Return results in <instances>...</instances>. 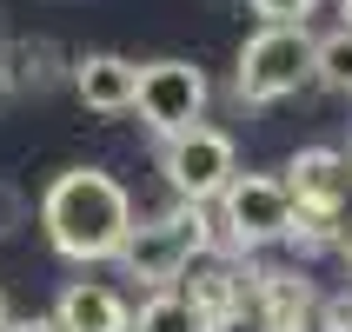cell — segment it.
Returning a JSON list of instances; mask_svg holds the SVG:
<instances>
[{
	"instance_id": "obj_7",
	"label": "cell",
	"mask_w": 352,
	"mask_h": 332,
	"mask_svg": "<svg viewBox=\"0 0 352 332\" xmlns=\"http://www.w3.org/2000/svg\"><path fill=\"white\" fill-rule=\"evenodd\" d=\"M279 179H286V193H293L299 213H346L352 206V173H346V153L339 146H299Z\"/></svg>"
},
{
	"instance_id": "obj_17",
	"label": "cell",
	"mask_w": 352,
	"mask_h": 332,
	"mask_svg": "<svg viewBox=\"0 0 352 332\" xmlns=\"http://www.w3.org/2000/svg\"><path fill=\"white\" fill-rule=\"evenodd\" d=\"M333 253H339V259H346V266H352V206H346V213H339V233H333Z\"/></svg>"
},
{
	"instance_id": "obj_15",
	"label": "cell",
	"mask_w": 352,
	"mask_h": 332,
	"mask_svg": "<svg viewBox=\"0 0 352 332\" xmlns=\"http://www.w3.org/2000/svg\"><path fill=\"white\" fill-rule=\"evenodd\" d=\"M20 226H27V193L14 179H0V239H14Z\"/></svg>"
},
{
	"instance_id": "obj_10",
	"label": "cell",
	"mask_w": 352,
	"mask_h": 332,
	"mask_svg": "<svg viewBox=\"0 0 352 332\" xmlns=\"http://www.w3.org/2000/svg\"><path fill=\"white\" fill-rule=\"evenodd\" d=\"M253 319L259 332H313L319 299L299 273H253Z\"/></svg>"
},
{
	"instance_id": "obj_21",
	"label": "cell",
	"mask_w": 352,
	"mask_h": 332,
	"mask_svg": "<svg viewBox=\"0 0 352 332\" xmlns=\"http://www.w3.org/2000/svg\"><path fill=\"white\" fill-rule=\"evenodd\" d=\"M346 173H352V146H346Z\"/></svg>"
},
{
	"instance_id": "obj_16",
	"label": "cell",
	"mask_w": 352,
	"mask_h": 332,
	"mask_svg": "<svg viewBox=\"0 0 352 332\" xmlns=\"http://www.w3.org/2000/svg\"><path fill=\"white\" fill-rule=\"evenodd\" d=\"M7 332H60L54 313H27V319H7Z\"/></svg>"
},
{
	"instance_id": "obj_1",
	"label": "cell",
	"mask_w": 352,
	"mask_h": 332,
	"mask_svg": "<svg viewBox=\"0 0 352 332\" xmlns=\"http://www.w3.org/2000/svg\"><path fill=\"white\" fill-rule=\"evenodd\" d=\"M40 226L54 239V253L74 259V266L120 259V246L133 233V193L107 166H67L40 193Z\"/></svg>"
},
{
	"instance_id": "obj_8",
	"label": "cell",
	"mask_w": 352,
	"mask_h": 332,
	"mask_svg": "<svg viewBox=\"0 0 352 332\" xmlns=\"http://www.w3.org/2000/svg\"><path fill=\"white\" fill-rule=\"evenodd\" d=\"M67 80H74L80 107H94V113H133L140 60H126V54H80Z\"/></svg>"
},
{
	"instance_id": "obj_22",
	"label": "cell",
	"mask_w": 352,
	"mask_h": 332,
	"mask_svg": "<svg viewBox=\"0 0 352 332\" xmlns=\"http://www.w3.org/2000/svg\"><path fill=\"white\" fill-rule=\"evenodd\" d=\"M346 299H352V293H346Z\"/></svg>"
},
{
	"instance_id": "obj_9",
	"label": "cell",
	"mask_w": 352,
	"mask_h": 332,
	"mask_svg": "<svg viewBox=\"0 0 352 332\" xmlns=\"http://www.w3.org/2000/svg\"><path fill=\"white\" fill-rule=\"evenodd\" d=\"M54 326L60 332H133V306L107 279H74L54 299Z\"/></svg>"
},
{
	"instance_id": "obj_6",
	"label": "cell",
	"mask_w": 352,
	"mask_h": 332,
	"mask_svg": "<svg viewBox=\"0 0 352 332\" xmlns=\"http://www.w3.org/2000/svg\"><path fill=\"white\" fill-rule=\"evenodd\" d=\"M160 173H166L179 206H213L239 173V146L219 126H193V133H179V140L160 146Z\"/></svg>"
},
{
	"instance_id": "obj_12",
	"label": "cell",
	"mask_w": 352,
	"mask_h": 332,
	"mask_svg": "<svg viewBox=\"0 0 352 332\" xmlns=\"http://www.w3.org/2000/svg\"><path fill=\"white\" fill-rule=\"evenodd\" d=\"M133 332H213V326L193 313V299L179 293V286H166V293H146V299H140Z\"/></svg>"
},
{
	"instance_id": "obj_11",
	"label": "cell",
	"mask_w": 352,
	"mask_h": 332,
	"mask_svg": "<svg viewBox=\"0 0 352 332\" xmlns=\"http://www.w3.org/2000/svg\"><path fill=\"white\" fill-rule=\"evenodd\" d=\"M0 60H7L14 93H47V87L60 80V47H54V40H7Z\"/></svg>"
},
{
	"instance_id": "obj_18",
	"label": "cell",
	"mask_w": 352,
	"mask_h": 332,
	"mask_svg": "<svg viewBox=\"0 0 352 332\" xmlns=\"http://www.w3.org/2000/svg\"><path fill=\"white\" fill-rule=\"evenodd\" d=\"M7 100H14V80H7V60H0V113H7Z\"/></svg>"
},
{
	"instance_id": "obj_13",
	"label": "cell",
	"mask_w": 352,
	"mask_h": 332,
	"mask_svg": "<svg viewBox=\"0 0 352 332\" xmlns=\"http://www.w3.org/2000/svg\"><path fill=\"white\" fill-rule=\"evenodd\" d=\"M313 80L326 87V93H339V100H352V34H319V47H313Z\"/></svg>"
},
{
	"instance_id": "obj_5",
	"label": "cell",
	"mask_w": 352,
	"mask_h": 332,
	"mask_svg": "<svg viewBox=\"0 0 352 332\" xmlns=\"http://www.w3.org/2000/svg\"><path fill=\"white\" fill-rule=\"evenodd\" d=\"M206 100H213V80H206V67H193V60H146L140 67V93H133V113L140 126L166 146V140L193 133V126H206Z\"/></svg>"
},
{
	"instance_id": "obj_20",
	"label": "cell",
	"mask_w": 352,
	"mask_h": 332,
	"mask_svg": "<svg viewBox=\"0 0 352 332\" xmlns=\"http://www.w3.org/2000/svg\"><path fill=\"white\" fill-rule=\"evenodd\" d=\"M7 319H14V313H7V293H0V332H7Z\"/></svg>"
},
{
	"instance_id": "obj_3",
	"label": "cell",
	"mask_w": 352,
	"mask_h": 332,
	"mask_svg": "<svg viewBox=\"0 0 352 332\" xmlns=\"http://www.w3.org/2000/svg\"><path fill=\"white\" fill-rule=\"evenodd\" d=\"M213 253L226 259H253L259 246H286L293 233V193H286V179L279 173H233V186L213 199Z\"/></svg>"
},
{
	"instance_id": "obj_14",
	"label": "cell",
	"mask_w": 352,
	"mask_h": 332,
	"mask_svg": "<svg viewBox=\"0 0 352 332\" xmlns=\"http://www.w3.org/2000/svg\"><path fill=\"white\" fill-rule=\"evenodd\" d=\"M259 14V27H306L319 14V0H246Z\"/></svg>"
},
{
	"instance_id": "obj_19",
	"label": "cell",
	"mask_w": 352,
	"mask_h": 332,
	"mask_svg": "<svg viewBox=\"0 0 352 332\" xmlns=\"http://www.w3.org/2000/svg\"><path fill=\"white\" fill-rule=\"evenodd\" d=\"M339 34H352V0H339Z\"/></svg>"
},
{
	"instance_id": "obj_4",
	"label": "cell",
	"mask_w": 352,
	"mask_h": 332,
	"mask_svg": "<svg viewBox=\"0 0 352 332\" xmlns=\"http://www.w3.org/2000/svg\"><path fill=\"white\" fill-rule=\"evenodd\" d=\"M313 47H319L313 27H259L233 60V93L246 107H273V100L299 93L313 80Z\"/></svg>"
},
{
	"instance_id": "obj_2",
	"label": "cell",
	"mask_w": 352,
	"mask_h": 332,
	"mask_svg": "<svg viewBox=\"0 0 352 332\" xmlns=\"http://www.w3.org/2000/svg\"><path fill=\"white\" fill-rule=\"evenodd\" d=\"M213 253V219H206V206H166V213L153 219H133V233H126V246H120V273L140 279L146 293H166V286H179L186 279V266L193 259Z\"/></svg>"
}]
</instances>
